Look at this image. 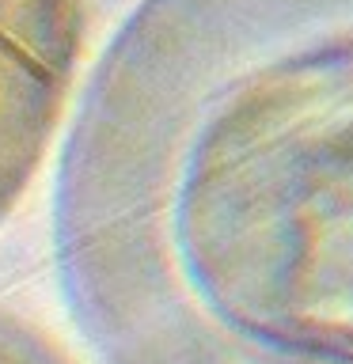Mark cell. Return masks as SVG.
<instances>
[{"instance_id": "6da1fadb", "label": "cell", "mask_w": 353, "mask_h": 364, "mask_svg": "<svg viewBox=\"0 0 353 364\" xmlns=\"http://www.w3.org/2000/svg\"><path fill=\"white\" fill-rule=\"evenodd\" d=\"M107 364H353V0H137L57 171Z\"/></svg>"}, {"instance_id": "7a4b0ae2", "label": "cell", "mask_w": 353, "mask_h": 364, "mask_svg": "<svg viewBox=\"0 0 353 364\" xmlns=\"http://www.w3.org/2000/svg\"><path fill=\"white\" fill-rule=\"evenodd\" d=\"M0 364H61L42 353H23V349H0Z\"/></svg>"}, {"instance_id": "3957f363", "label": "cell", "mask_w": 353, "mask_h": 364, "mask_svg": "<svg viewBox=\"0 0 353 364\" xmlns=\"http://www.w3.org/2000/svg\"><path fill=\"white\" fill-rule=\"evenodd\" d=\"M99 4H122V0H91V16H95ZM133 4H137V0H133Z\"/></svg>"}]
</instances>
